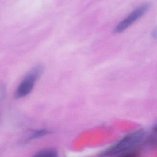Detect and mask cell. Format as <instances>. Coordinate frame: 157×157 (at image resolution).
I'll return each instance as SVG.
<instances>
[{
  "mask_svg": "<svg viewBox=\"0 0 157 157\" xmlns=\"http://www.w3.org/2000/svg\"><path fill=\"white\" fill-rule=\"evenodd\" d=\"M151 131L153 132L154 134L157 135V124H154L152 127H151Z\"/></svg>",
  "mask_w": 157,
  "mask_h": 157,
  "instance_id": "ba28073f",
  "label": "cell"
},
{
  "mask_svg": "<svg viewBox=\"0 0 157 157\" xmlns=\"http://www.w3.org/2000/svg\"><path fill=\"white\" fill-rule=\"evenodd\" d=\"M43 72L44 67L42 65L33 67L19 84L15 92V98L20 99L28 96L32 91L36 82L41 77Z\"/></svg>",
  "mask_w": 157,
  "mask_h": 157,
  "instance_id": "7a4b0ae2",
  "label": "cell"
},
{
  "mask_svg": "<svg viewBox=\"0 0 157 157\" xmlns=\"http://www.w3.org/2000/svg\"><path fill=\"white\" fill-rule=\"evenodd\" d=\"M151 36L154 39H157V27L154 28L151 33Z\"/></svg>",
  "mask_w": 157,
  "mask_h": 157,
  "instance_id": "52a82bcc",
  "label": "cell"
},
{
  "mask_svg": "<svg viewBox=\"0 0 157 157\" xmlns=\"http://www.w3.org/2000/svg\"><path fill=\"white\" fill-rule=\"evenodd\" d=\"M151 8V4L148 2L144 3L135 10H134L131 13L129 14L124 19L121 20L115 27L113 30L114 33H121L128 28L131 25H132L136 21L143 17Z\"/></svg>",
  "mask_w": 157,
  "mask_h": 157,
  "instance_id": "3957f363",
  "label": "cell"
},
{
  "mask_svg": "<svg viewBox=\"0 0 157 157\" xmlns=\"http://www.w3.org/2000/svg\"><path fill=\"white\" fill-rule=\"evenodd\" d=\"M139 156H140V151L137 150V148H135V149L128 151L120 155L118 157H139Z\"/></svg>",
  "mask_w": 157,
  "mask_h": 157,
  "instance_id": "5b68a950",
  "label": "cell"
},
{
  "mask_svg": "<svg viewBox=\"0 0 157 157\" xmlns=\"http://www.w3.org/2000/svg\"><path fill=\"white\" fill-rule=\"evenodd\" d=\"M32 157H59V156L55 149L45 148L36 152Z\"/></svg>",
  "mask_w": 157,
  "mask_h": 157,
  "instance_id": "277c9868",
  "label": "cell"
},
{
  "mask_svg": "<svg viewBox=\"0 0 157 157\" xmlns=\"http://www.w3.org/2000/svg\"><path fill=\"white\" fill-rule=\"evenodd\" d=\"M2 92V89H0V93Z\"/></svg>",
  "mask_w": 157,
  "mask_h": 157,
  "instance_id": "9c48e42d",
  "label": "cell"
},
{
  "mask_svg": "<svg viewBox=\"0 0 157 157\" xmlns=\"http://www.w3.org/2000/svg\"><path fill=\"white\" fill-rule=\"evenodd\" d=\"M48 132L47 131H44V130H40V131H37L36 132H34V134L32 135L31 137L32 138H37V137H42L44 136H45V134H47Z\"/></svg>",
  "mask_w": 157,
  "mask_h": 157,
  "instance_id": "8992f818",
  "label": "cell"
},
{
  "mask_svg": "<svg viewBox=\"0 0 157 157\" xmlns=\"http://www.w3.org/2000/svg\"><path fill=\"white\" fill-rule=\"evenodd\" d=\"M146 133L143 129H138L129 132L120 140L109 147L99 155V157H118L120 155L137 148L146 139Z\"/></svg>",
  "mask_w": 157,
  "mask_h": 157,
  "instance_id": "6da1fadb",
  "label": "cell"
}]
</instances>
